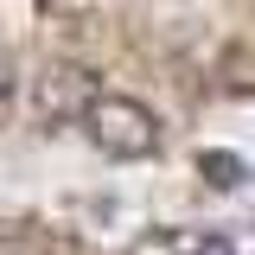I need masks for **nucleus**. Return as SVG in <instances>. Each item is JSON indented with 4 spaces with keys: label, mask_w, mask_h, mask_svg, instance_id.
I'll return each instance as SVG.
<instances>
[{
    "label": "nucleus",
    "mask_w": 255,
    "mask_h": 255,
    "mask_svg": "<svg viewBox=\"0 0 255 255\" xmlns=\"http://www.w3.org/2000/svg\"><path fill=\"white\" fill-rule=\"evenodd\" d=\"M83 134H90L109 159L159 153V115L147 102H134V96H96L90 109H83Z\"/></svg>",
    "instance_id": "f257e3e1"
},
{
    "label": "nucleus",
    "mask_w": 255,
    "mask_h": 255,
    "mask_svg": "<svg viewBox=\"0 0 255 255\" xmlns=\"http://www.w3.org/2000/svg\"><path fill=\"white\" fill-rule=\"evenodd\" d=\"M96 96H102V83H96L90 64H77V58H51L38 77H32V122H45V128L83 122V109H90Z\"/></svg>",
    "instance_id": "f03ea898"
},
{
    "label": "nucleus",
    "mask_w": 255,
    "mask_h": 255,
    "mask_svg": "<svg viewBox=\"0 0 255 255\" xmlns=\"http://www.w3.org/2000/svg\"><path fill=\"white\" fill-rule=\"evenodd\" d=\"M198 172H204V179H211L217 191H236V185H249V166H243L236 153H217V147H211V153H198Z\"/></svg>",
    "instance_id": "7ed1b4c3"
},
{
    "label": "nucleus",
    "mask_w": 255,
    "mask_h": 255,
    "mask_svg": "<svg viewBox=\"0 0 255 255\" xmlns=\"http://www.w3.org/2000/svg\"><path fill=\"white\" fill-rule=\"evenodd\" d=\"M13 109H19V77H13V58L0 51V128L13 122Z\"/></svg>",
    "instance_id": "20e7f679"
},
{
    "label": "nucleus",
    "mask_w": 255,
    "mask_h": 255,
    "mask_svg": "<svg viewBox=\"0 0 255 255\" xmlns=\"http://www.w3.org/2000/svg\"><path fill=\"white\" fill-rule=\"evenodd\" d=\"M179 255H236V243H230V236H198V243L179 249Z\"/></svg>",
    "instance_id": "39448f33"
}]
</instances>
